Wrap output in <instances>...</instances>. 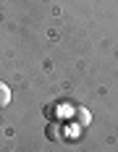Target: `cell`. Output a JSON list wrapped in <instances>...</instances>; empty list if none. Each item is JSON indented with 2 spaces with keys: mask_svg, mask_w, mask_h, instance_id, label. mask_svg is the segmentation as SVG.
Here are the masks:
<instances>
[{
  "mask_svg": "<svg viewBox=\"0 0 118 152\" xmlns=\"http://www.w3.org/2000/svg\"><path fill=\"white\" fill-rule=\"evenodd\" d=\"M74 121L79 123V126H89V121H92V115H89V110H87V107L76 105V107H74Z\"/></svg>",
  "mask_w": 118,
  "mask_h": 152,
  "instance_id": "obj_1",
  "label": "cell"
},
{
  "mask_svg": "<svg viewBox=\"0 0 118 152\" xmlns=\"http://www.w3.org/2000/svg\"><path fill=\"white\" fill-rule=\"evenodd\" d=\"M8 102H11V87L5 81H0V107H5Z\"/></svg>",
  "mask_w": 118,
  "mask_h": 152,
  "instance_id": "obj_2",
  "label": "cell"
},
{
  "mask_svg": "<svg viewBox=\"0 0 118 152\" xmlns=\"http://www.w3.org/2000/svg\"><path fill=\"white\" fill-rule=\"evenodd\" d=\"M45 134H47V139H60V126H55V123H47V129H45Z\"/></svg>",
  "mask_w": 118,
  "mask_h": 152,
  "instance_id": "obj_3",
  "label": "cell"
}]
</instances>
